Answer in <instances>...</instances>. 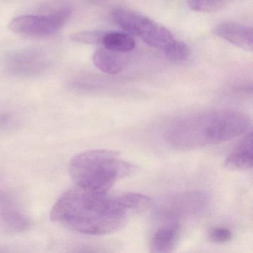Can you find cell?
I'll return each mask as SVG.
<instances>
[{
    "mask_svg": "<svg viewBox=\"0 0 253 253\" xmlns=\"http://www.w3.org/2000/svg\"><path fill=\"white\" fill-rule=\"evenodd\" d=\"M207 196L201 192H182L170 197L161 204L158 214L162 220H177L182 217L195 215L204 211L207 206Z\"/></svg>",
    "mask_w": 253,
    "mask_h": 253,
    "instance_id": "8992f818",
    "label": "cell"
},
{
    "mask_svg": "<svg viewBox=\"0 0 253 253\" xmlns=\"http://www.w3.org/2000/svg\"><path fill=\"white\" fill-rule=\"evenodd\" d=\"M232 0H188L189 8L197 12L212 13L226 8Z\"/></svg>",
    "mask_w": 253,
    "mask_h": 253,
    "instance_id": "9a60e30c",
    "label": "cell"
},
{
    "mask_svg": "<svg viewBox=\"0 0 253 253\" xmlns=\"http://www.w3.org/2000/svg\"><path fill=\"white\" fill-rule=\"evenodd\" d=\"M210 238L211 241L219 244L229 242L232 239V232L227 228L223 226L214 228L210 231Z\"/></svg>",
    "mask_w": 253,
    "mask_h": 253,
    "instance_id": "ac0fdd59",
    "label": "cell"
},
{
    "mask_svg": "<svg viewBox=\"0 0 253 253\" xmlns=\"http://www.w3.org/2000/svg\"><path fill=\"white\" fill-rule=\"evenodd\" d=\"M166 57L173 62L186 61L189 59L191 54L189 46L184 42H180L174 39L169 45H167L164 49Z\"/></svg>",
    "mask_w": 253,
    "mask_h": 253,
    "instance_id": "2e32d148",
    "label": "cell"
},
{
    "mask_svg": "<svg viewBox=\"0 0 253 253\" xmlns=\"http://www.w3.org/2000/svg\"><path fill=\"white\" fill-rule=\"evenodd\" d=\"M140 37L150 46L163 50L174 41V36L168 29L150 19Z\"/></svg>",
    "mask_w": 253,
    "mask_h": 253,
    "instance_id": "4fadbf2b",
    "label": "cell"
},
{
    "mask_svg": "<svg viewBox=\"0 0 253 253\" xmlns=\"http://www.w3.org/2000/svg\"><path fill=\"white\" fill-rule=\"evenodd\" d=\"M52 64L48 53L41 48H23L10 54L5 62L9 73L19 77H35L46 72Z\"/></svg>",
    "mask_w": 253,
    "mask_h": 253,
    "instance_id": "5b68a950",
    "label": "cell"
},
{
    "mask_svg": "<svg viewBox=\"0 0 253 253\" xmlns=\"http://www.w3.org/2000/svg\"><path fill=\"white\" fill-rule=\"evenodd\" d=\"M216 36L247 51L253 49V34L252 28L233 23H223L214 29Z\"/></svg>",
    "mask_w": 253,
    "mask_h": 253,
    "instance_id": "ba28073f",
    "label": "cell"
},
{
    "mask_svg": "<svg viewBox=\"0 0 253 253\" xmlns=\"http://www.w3.org/2000/svg\"><path fill=\"white\" fill-rule=\"evenodd\" d=\"M180 235V224L177 220H166L152 235L150 251L155 253H169L175 247Z\"/></svg>",
    "mask_w": 253,
    "mask_h": 253,
    "instance_id": "9c48e42d",
    "label": "cell"
},
{
    "mask_svg": "<svg viewBox=\"0 0 253 253\" xmlns=\"http://www.w3.org/2000/svg\"><path fill=\"white\" fill-rule=\"evenodd\" d=\"M71 13L31 14L16 17L10 23L11 32L30 38H44L54 36L66 26L72 17Z\"/></svg>",
    "mask_w": 253,
    "mask_h": 253,
    "instance_id": "277c9868",
    "label": "cell"
},
{
    "mask_svg": "<svg viewBox=\"0 0 253 253\" xmlns=\"http://www.w3.org/2000/svg\"><path fill=\"white\" fill-rule=\"evenodd\" d=\"M151 201L142 194L113 196L77 186L59 198L50 217L53 221L84 235H110L124 227L131 212L145 208Z\"/></svg>",
    "mask_w": 253,
    "mask_h": 253,
    "instance_id": "6da1fadb",
    "label": "cell"
},
{
    "mask_svg": "<svg viewBox=\"0 0 253 253\" xmlns=\"http://www.w3.org/2000/svg\"><path fill=\"white\" fill-rule=\"evenodd\" d=\"M135 167L118 152L92 149L75 155L69 163V174L78 187L108 192L120 179L134 172Z\"/></svg>",
    "mask_w": 253,
    "mask_h": 253,
    "instance_id": "3957f363",
    "label": "cell"
},
{
    "mask_svg": "<svg viewBox=\"0 0 253 253\" xmlns=\"http://www.w3.org/2000/svg\"><path fill=\"white\" fill-rule=\"evenodd\" d=\"M104 48L118 53H126L135 48V41L128 34L110 32L105 34L102 41Z\"/></svg>",
    "mask_w": 253,
    "mask_h": 253,
    "instance_id": "5bb4252c",
    "label": "cell"
},
{
    "mask_svg": "<svg viewBox=\"0 0 253 253\" xmlns=\"http://www.w3.org/2000/svg\"><path fill=\"white\" fill-rule=\"evenodd\" d=\"M94 1H99V0H94Z\"/></svg>",
    "mask_w": 253,
    "mask_h": 253,
    "instance_id": "d6986e66",
    "label": "cell"
},
{
    "mask_svg": "<svg viewBox=\"0 0 253 253\" xmlns=\"http://www.w3.org/2000/svg\"><path fill=\"white\" fill-rule=\"evenodd\" d=\"M30 222L11 199L0 195V228L8 233H20L29 229Z\"/></svg>",
    "mask_w": 253,
    "mask_h": 253,
    "instance_id": "52a82bcc",
    "label": "cell"
},
{
    "mask_svg": "<svg viewBox=\"0 0 253 253\" xmlns=\"http://www.w3.org/2000/svg\"><path fill=\"white\" fill-rule=\"evenodd\" d=\"M253 139L252 131L235 145L225 161V166L231 169L247 170L253 167Z\"/></svg>",
    "mask_w": 253,
    "mask_h": 253,
    "instance_id": "30bf717a",
    "label": "cell"
},
{
    "mask_svg": "<svg viewBox=\"0 0 253 253\" xmlns=\"http://www.w3.org/2000/svg\"><path fill=\"white\" fill-rule=\"evenodd\" d=\"M251 120L246 114L231 109L188 115L173 123L166 133L169 144L180 150L219 144L247 132Z\"/></svg>",
    "mask_w": 253,
    "mask_h": 253,
    "instance_id": "7a4b0ae2",
    "label": "cell"
},
{
    "mask_svg": "<svg viewBox=\"0 0 253 253\" xmlns=\"http://www.w3.org/2000/svg\"><path fill=\"white\" fill-rule=\"evenodd\" d=\"M93 63L97 69L109 75L118 74L126 66V60L121 53L106 48H99L94 53Z\"/></svg>",
    "mask_w": 253,
    "mask_h": 253,
    "instance_id": "7c38bea8",
    "label": "cell"
},
{
    "mask_svg": "<svg viewBox=\"0 0 253 253\" xmlns=\"http://www.w3.org/2000/svg\"><path fill=\"white\" fill-rule=\"evenodd\" d=\"M106 32L100 31H86L73 34L71 36V40L78 43L94 45V44L102 43L103 37Z\"/></svg>",
    "mask_w": 253,
    "mask_h": 253,
    "instance_id": "e0dca14e",
    "label": "cell"
},
{
    "mask_svg": "<svg viewBox=\"0 0 253 253\" xmlns=\"http://www.w3.org/2000/svg\"><path fill=\"white\" fill-rule=\"evenodd\" d=\"M113 21L127 33L140 37L149 18L126 8H117L112 11Z\"/></svg>",
    "mask_w": 253,
    "mask_h": 253,
    "instance_id": "8fae6325",
    "label": "cell"
}]
</instances>
